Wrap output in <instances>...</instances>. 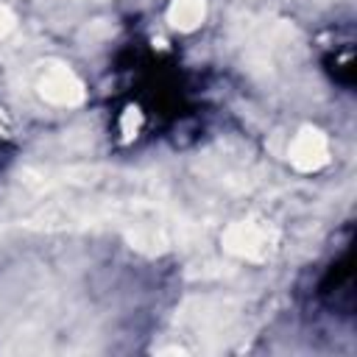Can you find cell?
<instances>
[{"instance_id":"1","label":"cell","mask_w":357,"mask_h":357,"mask_svg":"<svg viewBox=\"0 0 357 357\" xmlns=\"http://www.w3.org/2000/svg\"><path fill=\"white\" fill-rule=\"evenodd\" d=\"M220 243L229 254L248 259V262H265L279 243V234L273 226H268L265 220H234L223 229Z\"/></svg>"},{"instance_id":"2","label":"cell","mask_w":357,"mask_h":357,"mask_svg":"<svg viewBox=\"0 0 357 357\" xmlns=\"http://www.w3.org/2000/svg\"><path fill=\"white\" fill-rule=\"evenodd\" d=\"M36 89L45 100L56 103V106H75L84 100V84L78 81V75L61 64V61H50L42 67Z\"/></svg>"},{"instance_id":"3","label":"cell","mask_w":357,"mask_h":357,"mask_svg":"<svg viewBox=\"0 0 357 357\" xmlns=\"http://www.w3.org/2000/svg\"><path fill=\"white\" fill-rule=\"evenodd\" d=\"M290 162L296 170H304V173H312V170H321L326 162H329V139L324 131L312 128V126H304L293 142H290Z\"/></svg>"},{"instance_id":"4","label":"cell","mask_w":357,"mask_h":357,"mask_svg":"<svg viewBox=\"0 0 357 357\" xmlns=\"http://www.w3.org/2000/svg\"><path fill=\"white\" fill-rule=\"evenodd\" d=\"M206 17V0H170L167 22L176 31H195Z\"/></svg>"},{"instance_id":"5","label":"cell","mask_w":357,"mask_h":357,"mask_svg":"<svg viewBox=\"0 0 357 357\" xmlns=\"http://www.w3.org/2000/svg\"><path fill=\"white\" fill-rule=\"evenodd\" d=\"M14 22H17V17H14V11L8 8V6H3L0 3V39L14 28Z\"/></svg>"},{"instance_id":"6","label":"cell","mask_w":357,"mask_h":357,"mask_svg":"<svg viewBox=\"0 0 357 357\" xmlns=\"http://www.w3.org/2000/svg\"><path fill=\"white\" fill-rule=\"evenodd\" d=\"M137 123H139L137 109H128V112H126V117H123V134H126V137H131V134L137 131Z\"/></svg>"}]
</instances>
